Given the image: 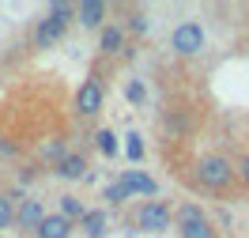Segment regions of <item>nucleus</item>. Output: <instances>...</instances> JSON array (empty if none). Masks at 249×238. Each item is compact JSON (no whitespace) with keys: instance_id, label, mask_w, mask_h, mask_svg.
<instances>
[{"instance_id":"3","label":"nucleus","mask_w":249,"mask_h":238,"mask_svg":"<svg viewBox=\"0 0 249 238\" xmlns=\"http://www.w3.org/2000/svg\"><path fill=\"white\" fill-rule=\"evenodd\" d=\"M170 46L174 53H181V57H193V53H200L204 49V27L196 19H185V23H178L170 34Z\"/></svg>"},{"instance_id":"9","label":"nucleus","mask_w":249,"mask_h":238,"mask_svg":"<svg viewBox=\"0 0 249 238\" xmlns=\"http://www.w3.org/2000/svg\"><path fill=\"white\" fill-rule=\"evenodd\" d=\"M72 231H76V223L64 220L61 212H57V216H46V220H42V227L34 231V238H72Z\"/></svg>"},{"instance_id":"12","label":"nucleus","mask_w":249,"mask_h":238,"mask_svg":"<svg viewBox=\"0 0 249 238\" xmlns=\"http://www.w3.org/2000/svg\"><path fill=\"white\" fill-rule=\"evenodd\" d=\"M87 174V159L79 155V151H68V155L57 163V178H64V182H76V178Z\"/></svg>"},{"instance_id":"5","label":"nucleus","mask_w":249,"mask_h":238,"mask_svg":"<svg viewBox=\"0 0 249 238\" xmlns=\"http://www.w3.org/2000/svg\"><path fill=\"white\" fill-rule=\"evenodd\" d=\"M76 110L79 113H98L102 110V83H98L94 76L76 91Z\"/></svg>"},{"instance_id":"1","label":"nucleus","mask_w":249,"mask_h":238,"mask_svg":"<svg viewBox=\"0 0 249 238\" xmlns=\"http://www.w3.org/2000/svg\"><path fill=\"white\" fill-rule=\"evenodd\" d=\"M234 174H238L234 163L223 159V155H204L200 163H196V182H200V189H208V193H223L234 182Z\"/></svg>"},{"instance_id":"20","label":"nucleus","mask_w":249,"mask_h":238,"mask_svg":"<svg viewBox=\"0 0 249 238\" xmlns=\"http://www.w3.org/2000/svg\"><path fill=\"white\" fill-rule=\"evenodd\" d=\"M128 197H132V193L124 189L121 182H113V185L106 189V201H109V204H121V201H128Z\"/></svg>"},{"instance_id":"19","label":"nucleus","mask_w":249,"mask_h":238,"mask_svg":"<svg viewBox=\"0 0 249 238\" xmlns=\"http://www.w3.org/2000/svg\"><path fill=\"white\" fill-rule=\"evenodd\" d=\"M124 98H128V102H132V106H140L143 98H147V91H143V83H140V79H132V83H128V87H124Z\"/></svg>"},{"instance_id":"16","label":"nucleus","mask_w":249,"mask_h":238,"mask_svg":"<svg viewBox=\"0 0 249 238\" xmlns=\"http://www.w3.org/2000/svg\"><path fill=\"white\" fill-rule=\"evenodd\" d=\"M8 227H16V201L8 193H0V231H8Z\"/></svg>"},{"instance_id":"14","label":"nucleus","mask_w":249,"mask_h":238,"mask_svg":"<svg viewBox=\"0 0 249 238\" xmlns=\"http://www.w3.org/2000/svg\"><path fill=\"white\" fill-rule=\"evenodd\" d=\"M61 216L76 223V220H83V216H87V204H83L79 197H72V193H68V197H61Z\"/></svg>"},{"instance_id":"23","label":"nucleus","mask_w":249,"mask_h":238,"mask_svg":"<svg viewBox=\"0 0 249 238\" xmlns=\"http://www.w3.org/2000/svg\"><path fill=\"white\" fill-rule=\"evenodd\" d=\"M238 178H242V182L249 185V151H246L242 159H238Z\"/></svg>"},{"instance_id":"2","label":"nucleus","mask_w":249,"mask_h":238,"mask_svg":"<svg viewBox=\"0 0 249 238\" xmlns=\"http://www.w3.org/2000/svg\"><path fill=\"white\" fill-rule=\"evenodd\" d=\"M136 223H140V231H147V235H166L174 227V212L162 201H143Z\"/></svg>"},{"instance_id":"7","label":"nucleus","mask_w":249,"mask_h":238,"mask_svg":"<svg viewBox=\"0 0 249 238\" xmlns=\"http://www.w3.org/2000/svg\"><path fill=\"white\" fill-rule=\"evenodd\" d=\"M102 19H106V0H83L76 4V23H83L87 31H102Z\"/></svg>"},{"instance_id":"11","label":"nucleus","mask_w":249,"mask_h":238,"mask_svg":"<svg viewBox=\"0 0 249 238\" xmlns=\"http://www.w3.org/2000/svg\"><path fill=\"white\" fill-rule=\"evenodd\" d=\"M106 227H109V216L102 212V208H87V216L79 220V231H83L87 238H102Z\"/></svg>"},{"instance_id":"18","label":"nucleus","mask_w":249,"mask_h":238,"mask_svg":"<svg viewBox=\"0 0 249 238\" xmlns=\"http://www.w3.org/2000/svg\"><path fill=\"white\" fill-rule=\"evenodd\" d=\"M94 140H98V151H102V155H117V136H113L109 128H102Z\"/></svg>"},{"instance_id":"22","label":"nucleus","mask_w":249,"mask_h":238,"mask_svg":"<svg viewBox=\"0 0 249 238\" xmlns=\"http://www.w3.org/2000/svg\"><path fill=\"white\" fill-rule=\"evenodd\" d=\"M200 216H204V212H200V208H196V204H181V208H178V223H189V220H200Z\"/></svg>"},{"instance_id":"15","label":"nucleus","mask_w":249,"mask_h":238,"mask_svg":"<svg viewBox=\"0 0 249 238\" xmlns=\"http://www.w3.org/2000/svg\"><path fill=\"white\" fill-rule=\"evenodd\" d=\"M49 19H57V23H72L76 19V4H68V0H57V4H49Z\"/></svg>"},{"instance_id":"21","label":"nucleus","mask_w":249,"mask_h":238,"mask_svg":"<svg viewBox=\"0 0 249 238\" xmlns=\"http://www.w3.org/2000/svg\"><path fill=\"white\" fill-rule=\"evenodd\" d=\"M147 27H151V19L143 16V12H132V19H128V31H132V34H147Z\"/></svg>"},{"instance_id":"10","label":"nucleus","mask_w":249,"mask_h":238,"mask_svg":"<svg viewBox=\"0 0 249 238\" xmlns=\"http://www.w3.org/2000/svg\"><path fill=\"white\" fill-rule=\"evenodd\" d=\"M98 49H102L106 57L121 53V49H124V27H117V23L102 27V31H98Z\"/></svg>"},{"instance_id":"8","label":"nucleus","mask_w":249,"mask_h":238,"mask_svg":"<svg viewBox=\"0 0 249 238\" xmlns=\"http://www.w3.org/2000/svg\"><path fill=\"white\" fill-rule=\"evenodd\" d=\"M117 182H121L128 193H140V197H155V193H159L155 178H151V174H143V170H124Z\"/></svg>"},{"instance_id":"13","label":"nucleus","mask_w":249,"mask_h":238,"mask_svg":"<svg viewBox=\"0 0 249 238\" xmlns=\"http://www.w3.org/2000/svg\"><path fill=\"white\" fill-rule=\"evenodd\" d=\"M178 231H181V238H215V231H212L208 216H200V220H189V223H178Z\"/></svg>"},{"instance_id":"6","label":"nucleus","mask_w":249,"mask_h":238,"mask_svg":"<svg viewBox=\"0 0 249 238\" xmlns=\"http://www.w3.org/2000/svg\"><path fill=\"white\" fill-rule=\"evenodd\" d=\"M61 38H64V23H57V19H49V16L34 27V49H53Z\"/></svg>"},{"instance_id":"4","label":"nucleus","mask_w":249,"mask_h":238,"mask_svg":"<svg viewBox=\"0 0 249 238\" xmlns=\"http://www.w3.org/2000/svg\"><path fill=\"white\" fill-rule=\"evenodd\" d=\"M42 220H46L42 201H34V197L19 201V208H16V227H23V231H38V227H42Z\"/></svg>"},{"instance_id":"17","label":"nucleus","mask_w":249,"mask_h":238,"mask_svg":"<svg viewBox=\"0 0 249 238\" xmlns=\"http://www.w3.org/2000/svg\"><path fill=\"white\" fill-rule=\"evenodd\" d=\"M124 155H128V163H140L143 159V136L140 132H128L124 136Z\"/></svg>"}]
</instances>
